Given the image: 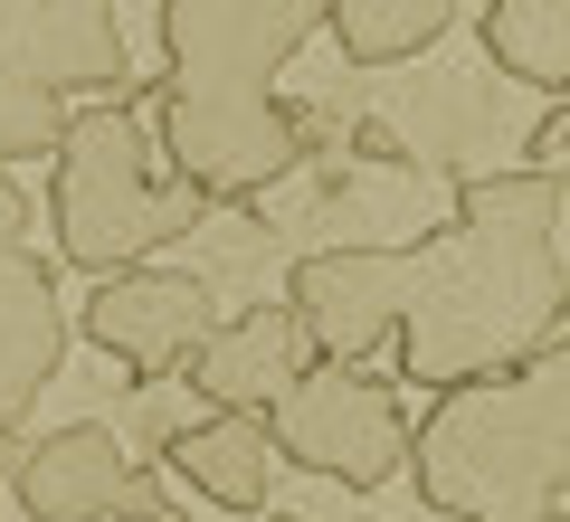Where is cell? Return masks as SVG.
<instances>
[{"instance_id":"cell-4","label":"cell","mask_w":570,"mask_h":522,"mask_svg":"<svg viewBox=\"0 0 570 522\" xmlns=\"http://www.w3.org/2000/svg\"><path fill=\"white\" fill-rule=\"evenodd\" d=\"M219 200L171 171L142 134L134 96H96L86 115H67V142L48 152V219H58V257L77 276H115V266L163 257L171 238L209 219Z\"/></svg>"},{"instance_id":"cell-17","label":"cell","mask_w":570,"mask_h":522,"mask_svg":"<svg viewBox=\"0 0 570 522\" xmlns=\"http://www.w3.org/2000/svg\"><path fill=\"white\" fill-rule=\"evenodd\" d=\"M153 522H190V513H171V503H163V513H153Z\"/></svg>"},{"instance_id":"cell-2","label":"cell","mask_w":570,"mask_h":522,"mask_svg":"<svg viewBox=\"0 0 570 522\" xmlns=\"http://www.w3.org/2000/svg\"><path fill=\"white\" fill-rule=\"evenodd\" d=\"M324 29V0H163V152L200 200H257L305 171L285 67Z\"/></svg>"},{"instance_id":"cell-10","label":"cell","mask_w":570,"mask_h":522,"mask_svg":"<svg viewBox=\"0 0 570 522\" xmlns=\"http://www.w3.org/2000/svg\"><path fill=\"white\" fill-rule=\"evenodd\" d=\"M314 362L305 323H295V304H247L238 323H209V342L190 352V390H200V408H276L285 381Z\"/></svg>"},{"instance_id":"cell-18","label":"cell","mask_w":570,"mask_h":522,"mask_svg":"<svg viewBox=\"0 0 570 522\" xmlns=\"http://www.w3.org/2000/svg\"><path fill=\"white\" fill-rule=\"evenodd\" d=\"M266 522H305V513H266Z\"/></svg>"},{"instance_id":"cell-16","label":"cell","mask_w":570,"mask_h":522,"mask_svg":"<svg viewBox=\"0 0 570 522\" xmlns=\"http://www.w3.org/2000/svg\"><path fill=\"white\" fill-rule=\"evenodd\" d=\"M0 247H29V190L10 161H0Z\"/></svg>"},{"instance_id":"cell-13","label":"cell","mask_w":570,"mask_h":522,"mask_svg":"<svg viewBox=\"0 0 570 522\" xmlns=\"http://www.w3.org/2000/svg\"><path fill=\"white\" fill-rule=\"evenodd\" d=\"M475 29H485L494 77L542 86V96H570V0H485Z\"/></svg>"},{"instance_id":"cell-9","label":"cell","mask_w":570,"mask_h":522,"mask_svg":"<svg viewBox=\"0 0 570 522\" xmlns=\"http://www.w3.org/2000/svg\"><path fill=\"white\" fill-rule=\"evenodd\" d=\"M285 304L305 323V342L324 362H371L400 323V285H390V247H362V238H333L314 257H295L285 276Z\"/></svg>"},{"instance_id":"cell-19","label":"cell","mask_w":570,"mask_h":522,"mask_svg":"<svg viewBox=\"0 0 570 522\" xmlns=\"http://www.w3.org/2000/svg\"><path fill=\"white\" fill-rule=\"evenodd\" d=\"M0 494H10V465H0Z\"/></svg>"},{"instance_id":"cell-11","label":"cell","mask_w":570,"mask_h":522,"mask_svg":"<svg viewBox=\"0 0 570 522\" xmlns=\"http://www.w3.org/2000/svg\"><path fill=\"white\" fill-rule=\"evenodd\" d=\"M67 362V314H58V276L29 247H0V427H20L39 408V390Z\"/></svg>"},{"instance_id":"cell-12","label":"cell","mask_w":570,"mask_h":522,"mask_svg":"<svg viewBox=\"0 0 570 522\" xmlns=\"http://www.w3.org/2000/svg\"><path fill=\"white\" fill-rule=\"evenodd\" d=\"M171 475L190 484V494L228 503V513H266V484H276V437H266L257 408H200V418H181L163 437Z\"/></svg>"},{"instance_id":"cell-5","label":"cell","mask_w":570,"mask_h":522,"mask_svg":"<svg viewBox=\"0 0 570 522\" xmlns=\"http://www.w3.org/2000/svg\"><path fill=\"white\" fill-rule=\"evenodd\" d=\"M266 437H276V465H305V475H333L343 494H381L409 465V408L400 381L371 362H324L314 352L285 400L266 408Z\"/></svg>"},{"instance_id":"cell-15","label":"cell","mask_w":570,"mask_h":522,"mask_svg":"<svg viewBox=\"0 0 570 522\" xmlns=\"http://www.w3.org/2000/svg\"><path fill=\"white\" fill-rule=\"evenodd\" d=\"M532 171H551L570 190V96H551V115L532 124Z\"/></svg>"},{"instance_id":"cell-1","label":"cell","mask_w":570,"mask_h":522,"mask_svg":"<svg viewBox=\"0 0 570 522\" xmlns=\"http://www.w3.org/2000/svg\"><path fill=\"white\" fill-rule=\"evenodd\" d=\"M561 200L551 171H466L456 209L428 238L390 247L400 285V381L456 390L513 371L551 342H570V266H561Z\"/></svg>"},{"instance_id":"cell-3","label":"cell","mask_w":570,"mask_h":522,"mask_svg":"<svg viewBox=\"0 0 570 522\" xmlns=\"http://www.w3.org/2000/svg\"><path fill=\"white\" fill-rule=\"evenodd\" d=\"M409 484L448 522H551L570 503V352L438 390L409 427Z\"/></svg>"},{"instance_id":"cell-6","label":"cell","mask_w":570,"mask_h":522,"mask_svg":"<svg viewBox=\"0 0 570 522\" xmlns=\"http://www.w3.org/2000/svg\"><path fill=\"white\" fill-rule=\"evenodd\" d=\"M10 494H20L29 522H153L171 503L163 484L124 456L115 427H96V418L48 427L39 446H20L10 456Z\"/></svg>"},{"instance_id":"cell-20","label":"cell","mask_w":570,"mask_h":522,"mask_svg":"<svg viewBox=\"0 0 570 522\" xmlns=\"http://www.w3.org/2000/svg\"><path fill=\"white\" fill-rule=\"evenodd\" d=\"M551 522H570V513H551Z\"/></svg>"},{"instance_id":"cell-14","label":"cell","mask_w":570,"mask_h":522,"mask_svg":"<svg viewBox=\"0 0 570 522\" xmlns=\"http://www.w3.org/2000/svg\"><path fill=\"white\" fill-rule=\"evenodd\" d=\"M456 20V0H324V29L343 39L352 67H400L419 48H438Z\"/></svg>"},{"instance_id":"cell-7","label":"cell","mask_w":570,"mask_h":522,"mask_svg":"<svg viewBox=\"0 0 570 522\" xmlns=\"http://www.w3.org/2000/svg\"><path fill=\"white\" fill-rule=\"evenodd\" d=\"M209 323H219V304H209L200 276H171V266H115V276H96V295H86L77 333L96 342L105 362H124L134 381H171V371L190 362L209 342Z\"/></svg>"},{"instance_id":"cell-8","label":"cell","mask_w":570,"mask_h":522,"mask_svg":"<svg viewBox=\"0 0 570 522\" xmlns=\"http://www.w3.org/2000/svg\"><path fill=\"white\" fill-rule=\"evenodd\" d=\"M0 86L48 96H134L115 0H0Z\"/></svg>"}]
</instances>
